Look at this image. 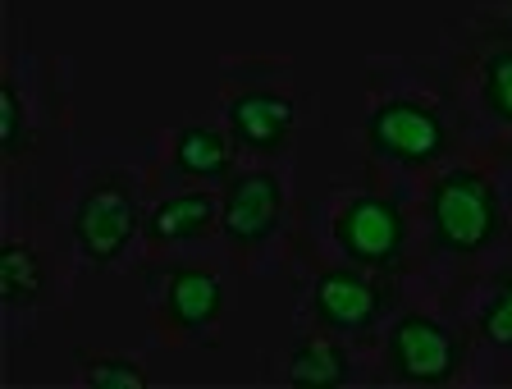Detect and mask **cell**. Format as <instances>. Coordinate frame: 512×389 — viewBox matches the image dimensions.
Here are the masks:
<instances>
[{
    "mask_svg": "<svg viewBox=\"0 0 512 389\" xmlns=\"http://www.w3.org/2000/svg\"><path fill=\"white\" fill-rule=\"evenodd\" d=\"M87 389H147V376L133 357H92L83 367Z\"/></svg>",
    "mask_w": 512,
    "mask_h": 389,
    "instance_id": "obj_16",
    "label": "cell"
},
{
    "mask_svg": "<svg viewBox=\"0 0 512 389\" xmlns=\"http://www.w3.org/2000/svg\"><path fill=\"white\" fill-rule=\"evenodd\" d=\"M174 170L202 184H229L234 179V152L229 138L211 124H188L174 133Z\"/></svg>",
    "mask_w": 512,
    "mask_h": 389,
    "instance_id": "obj_11",
    "label": "cell"
},
{
    "mask_svg": "<svg viewBox=\"0 0 512 389\" xmlns=\"http://www.w3.org/2000/svg\"><path fill=\"white\" fill-rule=\"evenodd\" d=\"M389 289L362 271V266H334L320 271L311 284V316L330 335H366L384 316Z\"/></svg>",
    "mask_w": 512,
    "mask_h": 389,
    "instance_id": "obj_6",
    "label": "cell"
},
{
    "mask_svg": "<svg viewBox=\"0 0 512 389\" xmlns=\"http://www.w3.org/2000/svg\"><path fill=\"white\" fill-rule=\"evenodd\" d=\"M366 147H371L380 161L421 170V165H435L439 156H444L448 129L435 106L412 101V97H394V101H380V106L366 115Z\"/></svg>",
    "mask_w": 512,
    "mask_h": 389,
    "instance_id": "obj_4",
    "label": "cell"
},
{
    "mask_svg": "<svg viewBox=\"0 0 512 389\" xmlns=\"http://www.w3.org/2000/svg\"><path fill=\"white\" fill-rule=\"evenodd\" d=\"M480 97L499 124H512V51H494L480 69Z\"/></svg>",
    "mask_w": 512,
    "mask_h": 389,
    "instance_id": "obj_14",
    "label": "cell"
},
{
    "mask_svg": "<svg viewBox=\"0 0 512 389\" xmlns=\"http://www.w3.org/2000/svg\"><path fill=\"white\" fill-rule=\"evenodd\" d=\"M480 339L494 348H512V275H503L490 303L480 307Z\"/></svg>",
    "mask_w": 512,
    "mask_h": 389,
    "instance_id": "obj_15",
    "label": "cell"
},
{
    "mask_svg": "<svg viewBox=\"0 0 512 389\" xmlns=\"http://www.w3.org/2000/svg\"><path fill=\"white\" fill-rule=\"evenodd\" d=\"M215 220H220V197L206 193V188H188V193L160 197V202L147 211L142 229H147L151 243L170 248V243H192V238H202Z\"/></svg>",
    "mask_w": 512,
    "mask_h": 389,
    "instance_id": "obj_10",
    "label": "cell"
},
{
    "mask_svg": "<svg viewBox=\"0 0 512 389\" xmlns=\"http://www.w3.org/2000/svg\"><path fill=\"white\" fill-rule=\"evenodd\" d=\"M389 371H394L398 385H421V389H439L458 376L462 367V339L453 325L435 321L426 312H407L394 321L389 330Z\"/></svg>",
    "mask_w": 512,
    "mask_h": 389,
    "instance_id": "obj_2",
    "label": "cell"
},
{
    "mask_svg": "<svg viewBox=\"0 0 512 389\" xmlns=\"http://www.w3.org/2000/svg\"><path fill=\"white\" fill-rule=\"evenodd\" d=\"M334 243L339 252L362 266V271H389L403 261L407 248V220L398 211L394 197H380V193H357L339 206L334 216Z\"/></svg>",
    "mask_w": 512,
    "mask_h": 389,
    "instance_id": "obj_3",
    "label": "cell"
},
{
    "mask_svg": "<svg viewBox=\"0 0 512 389\" xmlns=\"http://www.w3.org/2000/svg\"><path fill=\"white\" fill-rule=\"evenodd\" d=\"M503 234L499 188L476 170H448L430 188V238L439 252L476 257Z\"/></svg>",
    "mask_w": 512,
    "mask_h": 389,
    "instance_id": "obj_1",
    "label": "cell"
},
{
    "mask_svg": "<svg viewBox=\"0 0 512 389\" xmlns=\"http://www.w3.org/2000/svg\"><path fill=\"white\" fill-rule=\"evenodd\" d=\"M284 225V184L270 170L234 174L220 197V229L234 248H261Z\"/></svg>",
    "mask_w": 512,
    "mask_h": 389,
    "instance_id": "obj_7",
    "label": "cell"
},
{
    "mask_svg": "<svg viewBox=\"0 0 512 389\" xmlns=\"http://www.w3.org/2000/svg\"><path fill=\"white\" fill-rule=\"evenodd\" d=\"M46 289V271H42V257L10 238V243H0V293H5V303L10 307H28L37 303Z\"/></svg>",
    "mask_w": 512,
    "mask_h": 389,
    "instance_id": "obj_13",
    "label": "cell"
},
{
    "mask_svg": "<svg viewBox=\"0 0 512 389\" xmlns=\"http://www.w3.org/2000/svg\"><path fill=\"white\" fill-rule=\"evenodd\" d=\"M23 133H28V110H23L19 87L5 83L0 87V152L19 156L23 152Z\"/></svg>",
    "mask_w": 512,
    "mask_h": 389,
    "instance_id": "obj_17",
    "label": "cell"
},
{
    "mask_svg": "<svg viewBox=\"0 0 512 389\" xmlns=\"http://www.w3.org/2000/svg\"><path fill=\"white\" fill-rule=\"evenodd\" d=\"M165 316H170L174 330L183 335H202L224 316V284L220 275L197 271V266H183L170 271L165 280Z\"/></svg>",
    "mask_w": 512,
    "mask_h": 389,
    "instance_id": "obj_9",
    "label": "cell"
},
{
    "mask_svg": "<svg viewBox=\"0 0 512 389\" xmlns=\"http://www.w3.org/2000/svg\"><path fill=\"white\" fill-rule=\"evenodd\" d=\"M224 119H229V138H234L243 152L275 156V152H284L288 138H293L298 110H293L288 97H279V92L252 87V92H238V97L224 106Z\"/></svg>",
    "mask_w": 512,
    "mask_h": 389,
    "instance_id": "obj_8",
    "label": "cell"
},
{
    "mask_svg": "<svg viewBox=\"0 0 512 389\" xmlns=\"http://www.w3.org/2000/svg\"><path fill=\"white\" fill-rule=\"evenodd\" d=\"M352 362L339 344L330 339H302L293 353H288V385L298 389H339L348 385Z\"/></svg>",
    "mask_w": 512,
    "mask_h": 389,
    "instance_id": "obj_12",
    "label": "cell"
},
{
    "mask_svg": "<svg viewBox=\"0 0 512 389\" xmlns=\"http://www.w3.org/2000/svg\"><path fill=\"white\" fill-rule=\"evenodd\" d=\"M138 229H142L138 193L119 174L92 184L74 206V243L96 266H110V261L124 257L128 243L138 238Z\"/></svg>",
    "mask_w": 512,
    "mask_h": 389,
    "instance_id": "obj_5",
    "label": "cell"
}]
</instances>
